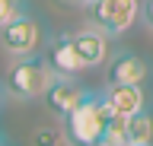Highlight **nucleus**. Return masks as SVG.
I'll use <instances>...</instances> for the list:
<instances>
[{"mask_svg": "<svg viewBox=\"0 0 153 146\" xmlns=\"http://www.w3.org/2000/svg\"><path fill=\"white\" fill-rule=\"evenodd\" d=\"M140 13H143V19H147V26H150V29H153V0H143Z\"/></svg>", "mask_w": 153, "mask_h": 146, "instance_id": "13", "label": "nucleus"}, {"mask_svg": "<svg viewBox=\"0 0 153 146\" xmlns=\"http://www.w3.org/2000/svg\"><path fill=\"white\" fill-rule=\"evenodd\" d=\"M86 16L99 32L105 35H121L137 22L140 3L137 0H86Z\"/></svg>", "mask_w": 153, "mask_h": 146, "instance_id": "4", "label": "nucleus"}, {"mask_svg": "<svg viewBox=\"0 0 153 146\" xmlns=\"http://www.w3.org/2000/svg\"><path fill=\"white\" fill-rule=\"evenodd\" d=\"M128 140L131 143H153V114L147 108L128 117Z\"/></svg>", "mask_w": 153, "mask_h": 146, "instance_id": "11", "label": "nucleus"}, {"mask_svg": "<svg viewBox=\"0 0 153 146\" xmlns=\"http://www.w3.org/2000/svg\"><path fill=\"white\" fill-rule=\"evenodd\" d=\"M128 143H131V140H128V117L108 114V121H105L96 146H128Z\"/></svg>", "mask_w": 153, "mask_h": 146, "instance_id": "10", "label": "nucleus"}, {"mask_svg": "<svg viewBox=\"0 0 153 146\" xmlns=\"http://www.w3.org/2000/svg\"><path fill=\"white\" fill-rule=\"evenodd\" d=\"M0 45L10 57H22V54H38L45 45V26L32 16V13L19 10L13 19L0 29Z\"/></svg>", "mask_w": 153, "mask_h": 146, "instance_id": "3", "label": "nucleus"}, {"mask_svg": "<svg viewBox=\"0 0 153 146\" xmlns=\"http://www.w3.org/2000/svg\"><path fill=\"white\" fill-rule=\"evenodd\" d=\"M108 114L112 111L102 102V92H86L83 102L61 117V130H64L67 146H96Z\"/></svg>", "mask_w": 153, "mask_h": 146, "instance_id": "1", "label": "nucleus"}, {"mask_svg": "<svg viewBox=\"0 0 153 146\" xmlns=\"http://www.w3.org/2000/svg\"><path fill=\"white\" fill-rule=\"evenodd\" d=\"M102 102L108 105L112 114L131 117L134 111L147 108V92L140 89V83H108L102 89Z\"/></svg>", "mask_w": 153, "mask_h": 146, "instance_id": "5", "label": "nucleus"}, {"mask_svg": "<svg viewBox=\"0 0 153 146\" xmlns=\"http://www.w3.org/2000/svg\"><path fill=\"white\" fill-rule=\"evenodd\" d=\"M128 146H153V143H128Z\"/></svg>", "mask_w": 153, "mask_h": 146, "instance_id": "15", "label": "nucleus"}, {"mask_svg": "<svg viewBox=\"0 0 153 146\" xmlns=\"http://www.w3.org/2000/svg\"><path fill=\"white\" fill-rule=\"evenodd\" d=\"M64 3H74V7H83L86 0H64Z\"/></svg>", "mask_w": 153, "mask_h": 146, "instance_id": "14", "label": "nucleus"}, {"mask_svg": "<svg viewBox=\"0 0 153 146\" xmlns=\"http://www.w3.org/2000/svg\"><path fill=\"white\" fill-rule=\"evenodd\" d=\"M57 73L51 70L45 57L38 54H22L7 67V92L19 102H32V98H42L45 89L51 86V79Z\"/></svg>", "mask_w": 153, "mask_h": 146, "instance_id": "2", "label": "nucleus"}, {"mask_svg": "<svg viewBox=\"0 0 153 146\" xmlns=\"http://www.w3.org/2000/svg\"><path fill=\"white\" fill-rule=\"evenodd\" d=\"M48 64H51V70H54L57 76H76V73H83V60H80V54H76L74 48V38L70 35H57V38H51V45H48Z\"/></svg>", "mask_w": 153, "mask_h": 146, "instance_id": "7", "label": "nucleus"}, {"mask_svg": "<svg viewBox=\"0 0 153 146\" xmlns=\"http://www.w3.org/2000/svg\"><path fill=\"white\" fill-rule=\"evenodd\" d=\"M150 76V67H147V60L131 54V51H121V54H115L108 60V83H140Z\"/></svg>", "mask_w": 153, "mask_h": 146, "instance_id": "8", "label": "nucleus"}, {"mask_svg": "<svg viewBox=\"0 0 153 146\" xmlns=\"http://www.w3.org/2000/svg\"><path fill=\"white\" fill-rule=\"evenodd\" d=\"M19 10H22V0H0V29H3Z\"/></svg>", "mask_w": 153, "mask_h": 146, "instance_id": "12", "label": "nucleus"}, {"mask_svg": "<svg viewBox=\"0 0 153 146\" xmlns=\"http://www.w3.org/2000/svg\"><path fill=\"white\" fill-rule=\"evenodd\" d=\"M74 38V48L76 54H80V60H83V67H99L105 60V54H108V41H105V32L99 29H83V32H74L70 35Z\"/></svg>", "mask_w": 153, "mask_h": 146, "instance_id": "9", "label": "nucleus"}, {"mask_svg": "<svg viewBox=\"0 0 153 146\" xmlns=\"http://www.w3.org/2000/svg\"><path fill=\"white\" fill-rule=\"evenodd\" d=\"M42 98H45V105H48V111H51V114L64 117L70 108H76V105L86 98V89L80 86L74 76H54Z\"/></svg>", "mask_w": 153, "mask_h": 146, "instance_id": "6", "label": "nucleus"}]
</instances>
